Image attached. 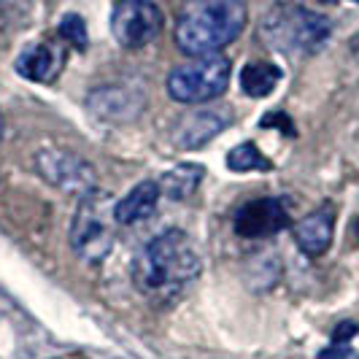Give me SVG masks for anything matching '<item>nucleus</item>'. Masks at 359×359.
<instances>
[{"instance_id": "ddd939ff", "label": "nucleus", "mask_w": 359, "mask_h": 359, "mask_svg": "<svg viewBox=\"0 0 359 359\" xmlns=\"http://www.w3.org/2000/svg\"><path fill=\"white\" fill-rule=\"evenodd\" d=\"M60 68V54L49 43H33L17 60V73L27 81H52Z\"/></svg>"}, {"instance_id": "b1692460", "label": "nucleus", "mask_w": 359, "mask_h": 359, "mask_svg": "<svg viewBox=\"0 0 359 359\" xmlns=\"http://www.w3.org/2000/svg\"><path fill=\"white\" fill-rule=\"evenodd\" d=\"M354 3H359V0H354Z\"/></svg>"}, {"instance_id": "5701e85b", "label": "nucleus", "mask_w": 359, "mask_h": 359, "mask_svg": "<svg viewBox=\"0 0 359 359\" xmlns=\"http://www.w3.org/2000/svg\"><path fill=\"white\" fill-rule=\"evenodd\" d=\"M322 3H338V0H322Z\"/></svg>"}, {"instance_id": "20e7f679", "label": "nucleus", "mask_w": 359, "mask_h": 359, "mask_svg": "<svg viewBox=\"0 0 359 359\" xmlns=\"http://www.w3.org/2000/svg\"><path fill=\"white\" fill-rule=\"evenodd\" d=\"M114 208L116 203H111V195L103 189H92L79 198L71 224V246L79 259L97 265L111 254L116 241L114 224H119Z\"/></svg>"}, {"instance_id": "dca6fc26", "label": "nucleus", "mask_w": 359, "mask_h": 359, "mask_svg": "<svg viewBox=\"0 0 359 359\" xmlns=\"http://www.w3.org/2000/svg\"><path fill=\"white\" fill-rule=\"evenodd\" d=\"M227 168L230 170H238V173H246V170H273L270 160L257 149L254 144H241L235 146L233 151L227 154Z\"/></svg>"}, {"instance_id": "a211bd4d", "label": "nucleus", "mask_w": 359, "mask_h": 359, "mask_svg": "<svg viewBox=\"0 0 359 359\" xmlns=\"http://www.w3.org/2000/svg\"><path fill=\"white\" fill-rule=\"evenodd\" d=\"M359 332V322H343L332 332V346H346Z\"/></svg>"}, {"instance_id": "0eeeda50", "label": "nucleus", "mask_w": 359, "mask_h": 359, "mask_svg": "<svg viewBox=\"0 0 359 359\" xmlns=\"http://www.w3.org/2000/svg\"><path fill=\"white\" fill-rule=\"evenodd\" d=\"M162 11L151 0H119L111 14V33L125 49H141L162 33Z\"/></svg>"}, {"instance_id": "aec40b11", "label": "nucleus", "mask_w": 359, "mask_h": 359, "mask_svg": "<svg viewBox=\"0 0 359 359\" xmlns=\"http://www.w3.org/2000/svg\"><path fill=\"white\" fill-rule=\"evenodd\" d=\"M351 52H354V54L359 57V36L354 38V41H351Z\"/></svg>"}, {"instance_id": "f03ea898", "label": "nucleus", "mask_w": 359, "mask_h": 359, "mask_svg": "<svg viewBox=\"0 0 359 359\" xmlns=\"http://www.w3.org/2000/svg\"><path fill=\"white\" fill-rule=\"evenodd\" d=\"M246 19L243 0H187L176 19V43L187 57L216 54L243 33Z\"/></svg>"}, {"instance_id": "4be33fe9", "label": "nucleus", "mask_w": 359, "mask_h": 359, "mask_svg": "<svg viewBox=\"0 0 359 359\" xmlns=\"http://www.w3.org/2000/svg\"><path fill=\"white\" fill-rule=\"evenodd\" d=\"M0 138H3V114H0Z\"/></svg>"}, {"instance_id": "39448f33", "label": "nucleus", "mask_w": 359, "mask_h": 359, "mask_svg": "<svg viewBox=\"0 0 359 359\" xmlns=\"http://www.w3.org/2000/svg\"><path fill=\"white\" fill-rule=\"evenodd\" d=\"M233 62L224 54H205L184 62L168 76V95L187 106H203L222 97L230 87Z\"/></svg>"}, {"instance_id": "6ab92c4d", "label": "nucleus", "mask_w": 359, "mask_h": 359, "mask_svg": "<svg viewBox=\"0 0 359 359\" xmlns=\"http://www.w3.org/2000/svg\"><path fill=\"white\" fill-rule=\"evenodd\" d=\"M262 127H281L284 133L289 135H294V127H292V119L284 116V114H268L265 119H262Z\"/></svg>"}, {"instance_id": "f3484780", "label": "nucleus", "mask_w": 359, "mask_h": 359, "mask_svg": "<svg viewBox=\"0 0 359 359\" xmlns=\"http://www.w3.org/2000/svg\"><path fill=\"white\" fill-rule=\"evenodd\" d=\"M60 38L65 43H71L76 52L87 49V25L79 14H65L60 19Z\"/></svg>"}, {"instance_id": "f257e3e1", "label": "nucleus", "mask_w": 359, "mask_h": 359, "mask_svg": "<svg viewBox=\"0 0 359 359\" xmlns=\"http://www.w3.org/2000/svg\"><path fill=\"white\" fill-rule=\"evenodd\" d=\"M203 270L195 241L184 230L154 235L133 259V284L146 300L170 303L189 287Z\"/></svg>"}, {"instance_id": "7ed1b4c3", "label": "nucleus", "mask_w": 359, "mask_h": 359, "mask_svg": "<svg viewBox=\"0 0 359 359\" xmlns=\"http://www.w3.org/2000/svg\"><path fill=\"white\" fill-rule=\"evenodd\" d=\"M332 36L330 19L300 3H276L259 22V41L284 57H313Z\"/></svg>"}, {"instance_id": "9b49d317", "label": "nucleus", "mask_w": 359, "mask_h": 359, "mask_svg": "<svg viewBox=\"0 0 359 359\" xmlns=\"http://www.w3.org/2000/svg\"><path fill=\"white\" fill-rule=\"evenodd\" d=\"M332 233H335V208L327 203L297 222L294 241H297L300 252H306L308 257H322L332 243Z\"/></svg>"}, {"instance_id": "9d476101", "label": "nucleus", "mask_w": 359, "mask_h": 359, "mask_svg": "<svg viewBox=\"0 0 359 359\" xmlns=\"http://www.w3.org/2000/svg\"><path fill=\"white\" fill-rule=\"evenodd\" d=\"M230 119H233L230 111L222 106L195 108L192 114L179 119V125L173 130V144L179 149H200L230 125Z\"/></svg>"}, {"instance_id": "412c9836", "label": "nucleus", "mask_w": 359, "mask_h": 359, "mask_svg": "<svg viewBox=\"0 0 359 359\" xmlns=\"http://www.w3.org/2000/svg\"><path fill=\"white\" fill-rule=\"evenodd\" d=\"M354 230H357V238H359V216H357V222H354Z\"/></svg>"}, {"instance_id": "2eb2a0df", "label": "nucleus", "mask_w": 359, "mask_h": 359, "mask_svg": "<svg viewBox=\"0 0 359 359\" xmlns=\"http://www.w3.org/2000/svg\"><path fill=\"white\" fill-rule=\"evenodd\" d=\"M281 79V71L270 62H249L243 71H241V90L246 92L249 97H265L276 90Z\"/></svg>"}, {"instance_id": "f8f14e48", "label": "nucleus", "mask_w": 359, "mask_h": 359, "mask_svg": "<svg viewBox=\"0 0 359 359\" xmlns=\"http://www.w3.org/2000/svg\"><path fill=\"white\" fill-rule=\"evenodd\" d=\"M160 184L157 181H141L127 198H122L116 203L114 214H116V222L119 224H141L149 216L154 214L157 203H160Z\"/></svg>"}, {"instance_id": "1a4fd4ad", "label": "nucleus", "mask_w": 359, "mask_h": 359, "mask_svg": "<svg viewBox=\"0 0 359 359\" xmlns=\"http://www.w3.org/2000/svg\"><path fill=\"white\" fill-rule=\"evenodd\" d=\"M87 108L95 119L108 125H125L144 114L146 95L133 87H100L87 97Z\"/></svg>"}, {"instance_id": "6e6552de", "label": "nucleus", "mask_w": 359, "mask_h": 359, "mask_svg": "<svg viewBox=\"0 0 359 359\" xmlns=\"http://www.w3.org/2000/svg\"><path fill=\"white\" fill-rule=\"evenodd\" d=\"M289 208L276 198H259L235 211V233L241 238H270L289 227Z\"/></svg>"}, {"instance_id": "423d86ee", "label": "nucleus", "mask_w": 359, "mask_h": 359, "mask_svg": "<svg viewBox=\"0 0 359 359\" xmlns=\"http://www.w3.org/2000/svg\"><path fill=\"white\" fill-rule=\"evenodd\" d=\"M36 170L49 187L62 189V192H76L79 198L97 189L95 168L87 160H81L79 154L65 151V149H54V146L41 149L36 154Z\"/></svg>"}, {"instance_id": "4468645a", "label": "nucleus", "mask_w": 359, "mask_h": 359, "mask_svg": "<svg viewBox=\"0 0 359 359\" xmlns=\"http://www.w3.org/2000/svg\"><path fill=\"white\" fill-rule=\"evenodd\" d=\"M203 168L200 165H189V162H184V165H176L170 173H165L160 181V189L168 195L170 200H187L195 189H198V184L203 181Z\"/></svg>"}]
</instances>
